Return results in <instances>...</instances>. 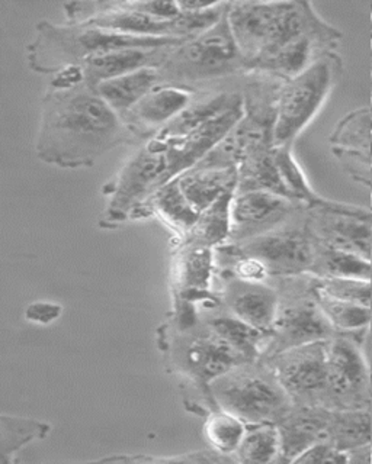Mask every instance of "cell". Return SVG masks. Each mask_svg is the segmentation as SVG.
Wrapping results in <instances>:
<instances>
[{
	"label": "cell",
	"mask_w": 372,
	"mask_h": 464,
	"mask_svg": "<svg viewBox=\"0 0 372 464\" xmlns=\"http://www.w3.org/2000/svg\"><path fill=\"white\" fill-rule=\"evenodd\" d=\"M328 340L275 353L268 367L292 403L328 406Z\"/></svg>",
	"instance_id": "cell-8"
},
{
	"label": "cell",
	"mask_w": 372,
	"mask_h": 464,
	"mask_svg": "<svg viewBox=\"0 0 372 464\" xmlns=\"http://www.w3.org/2000/svg\"><path fill=\"white\" fill-rule=\"evenodd\" d=\"M313 209L311 236L320 246L372 260V217L369 209L323 199Z\"/></svg>",
	"instance_id": "cell-10"
},
{
	"label": "cell",
	"mask_w": 372,
	"mask_h": 464,
	"mask_svg": "<svg viewBox=\"0 0 372 464\" xmlns=\"http://www.w3.org/2000/svg\"><path fill=\"white\" fill-rule=\"evenodd\" d=\"M60 312H62V308L59 304L37 302V304H31L30 308L26 309V318L33 321V323L47 325L48 323H52L60 315Z\"/></svg>",
	"instance_id": "cell-39"
},
{
	"label": "cell",
	"mask_w": 372,
	"mask_h": 464,
	"mask_svg": "<svg viewBox=\"0 0 372 464\" xmlns=\"http://www.w3.org/2000/svg\"><path fill=\"white\" fill-rule=\"evenodd\" d=\"M342 72V60L332 51L306 70L285 80L275 94L272 147L292 145L320 113Z\"/></svg>",
	"instance_id": "cell-2"
},
{
	"label": "cell",
	"mask_w": 372,
	"mask_h": 464,
	"mask_svg": "<svg viewBox=\"0 0 372 464\" xmlns=\"http://www.w3.org/2000/svg\"><path fill=\"white\" fill-rule=\"evenodd\" d=\"M194 102V92L181 86H157L122 118L134 132H159Z\"/></svg>",
	"instance_id": "cell-17"
},
{
	"label": "cell",
	"mask_w": 372,
	"mask_h": 464,
	"mask_svg": "<svg viewBox=\"0 0 372 464\" xmlns=\"http://www.w3.org/2000/svg\"><path fill=\"white\" fill-rule=\"evenodd\" d=\"M161 72L157 67H146L137 72H128L124 76L105 80L96 84V93L106 105L120 116L121 120L142 101L147 93L159 86Z\"/></svg>",
	"instance_id": "cell-21"
},
{
	"label": "cell",
	"mask_w": 372,
	"mask_h": 464,
	"mask_svg": "<svg viewBox=\"0 0 372 464\" xmlns=\"http://www.w3.org/2000/svg\"><path fill=\"white\" fill-rule=\"evenodd\" d=\"M333 333L332 325L314 296L313 299L304 297L291 304L279 302L269 345H275V353H279L299 345L328 340L333 337Z\"/></svg>",
	"instance_id": "cell-14"
},
{
	"label": "cell",
	"mask_w": 372,
	"mask_h": 464,
	"mask_svg": "<svg viewBox=\"0 0 372 464\" xmlns=\"http://www.w3.org/2000/svg\"><path fill=\"white\" fill-rule=\"evenodd\" d=\"M294 205L296 202L289 198L267 190L234 193L230 207L231 243H243L275 231L291 214Z\"/></svg>",
	"instance_id": "cell-13"
},
{
	"label": "cell",
	"mask_w": 372,
	"mask_h": 464,
	"mask_svg": "<svg viewBox=\"0 0 372 464\" xmlns=\"http://www.w3.org/2000/svg\"><path fill=\"white\" fill-rule=\"evenodd\" d=\"M168 181L166 142L154 137L128 160L113 181L106 221L113 224L152 214V198Z\"/></svg>",
	"instance_id": "cell-6"
},
{
	"label": "cell",
	"mask_w": 372,
	"mask_h": 464,
	"mask_svg": "<svg viewBox=\"0 0 372 464\" xmlns=\"http://www.w3.org/2000/svg\"><path fill=\"white\" fill-rule=\"evenodd\" d=\"M128 6L159 21H173L181 14L178 2H128Z\"/></svg>",
	"instance_id": "cell-38"
},
{
	"label": "cell",
	"mask_w": 372,
	"mask_h": 464,
	"mask_svg": "<svg viewBox=\"0 0 372 464\" xmlns=\"http://www.w3.org/2000/svg\"><path fill=\"white\" fill-rule=\"evenodd\" d=\"M243 115L245 101L239 96L223 112L183 137L163 140L168 156V180L197 166L220 141L230 134Z\"/></svg>",
	"instance_id": "cell-12"
},
{
	"label": "cell",
	"mask_w": 372,
	"mask_h": 464,
	"mask_svg": "<svg viewBox=\"0 0 372 464\" xmlns=\"http://www.w3.org/2000/svg\"><path fill=\"white\" fill-rule=\"evenodd\" d=\"M162 350L166 352L169 369L185 382L186 395L192 399L195 393H200L211 410L217 406L210 393V383L233 367L248 362L209 326L198 331L195 325L179 328L178 335L168 338Z\"/></svg>",
	"instance_id": "cell-5"
},
{
	"label": "cell",
	"mask_w": 372,
	"mask_h": 464,
	"mask_svg": "<svg viewBox=\"0 0 372 464\" xmlns=\"http://www.w3.org/2000/svg\"><path fill=\"white\" fill-rule=\"evenodd\" d=\"M291 147L292 145L272 147V157H274V163L285 195L292 202L304 203L308 208L316 207L323 198L311 188L303 169L292 154Z\"/></svg>",
	"instance_id": "cell-30"
},
{
	"label": "cell",
	"mask_w": 372,
	"mask_h": 464,
	"mask_svg": "<svg viewBox=\"0 0 372 464\" xmlns=\"http://www.w3.org/2000/svg\"><path fill=\"white\" fill-rule=\"evenodd\" d=\"M164 69L181 79L204 80L246 69V62L224 16L202 35L185 41L171 51Z\"/></svg>",
	"instance_id": "cell-7"
},
{
	"label": "cell",
	"mask_w": 372,
	"mask_h": 464,
	"mask_svg": "<svg viewBox=\"0 0 372 464\" xmlns=\"http://www.w3.org/2000/svg\"><path fill=\"white\" fill-rule=\"evenodd\" d=\"M369 212H371V217H372V196H371V207H369Z\"/></svg>",
	"instance_id": "cell-41"
},
{
	"label": "cell",
	"mask_w": 372,
	"mask_h": 464,
	"mask_svg": "<svg viewBox=\"0 0 372 464\" xmlns=\"http://www.w3.org/2000/svg\"><path fill=\"white\" fill-rule=\"evenodd\" d=\"M314 279H316L314 280L316 285L326 290L328 294L372 308V280L332 279V277H314Z\"/></svg>",
	"instance_id": "cell-36"
},
{
	"label": "cell",
	"mask_w": 372,
	"mask_h": 464,
	"mask_svg": "<svg viewBox=\"0 0 372 464\" xmlns=\"http://www.w3.org/2000/svg\"><path fill=\"white\" fill-rule=\"evenodd\" d=\"M52 432V425L34 418L0 413V463H9L19 450L41 441Z\"/></svg>",
	"instance_id": "cell-26"
},
{
	"label": "cell",
	"mask_w": 372,
	"mask_h": 464,
	"mask_svg": "<svg viewBox=\"0 0 372 464\" xmlns=\"http://www.w3.org/2000/svg\"><path fill=\"white\" fill-rule=\"evenodd\" d=\"M207 326L248 362L259 359V355L267 350L272 338L231 314L212 316L207 321Z\"/></svg>",
	"instance_id": "cell-24"
},
{
	"label": "cell",
	"mask_w": 372,
	"mask_h": 464,
	"mask_svg": "<svg viewBox=\"0 0 372 464\" xmlns=\"http://www.w3.org/2000/svg\"><path fill=\"white\" fill-rule=\"evenodd\" d=\"M105 7L101 9L99 5V11L93 16L76 25L106 29L125 35L171 38V21L152 18L149 14L135 11L128 4H105Z\"/></svg>",
	"instance_id": "cell-19"
},
{
	"label": "cell",
	"mask_w": 372,
	"mask_h": 464,
	"mask_svg": "<svg viewBox=\"0 0 372 464\" xmlns=\"http://www.w3.org/2000/svg\"><path fill=\"white\" fill-rule=\"evenodd\" d=\"M238 244L243 253L263 261L270 276L281 277L311 273L318 253L311 232L275 229Z\"/></svg>",
	"instance_id": "cell-11"
},
{
	"label": "cell",
	"mask_w": 372,
	"mask_h": 464,
	"mask_svg": "<svg viewBox=\"0 0 372 464\" xmlns=\"http://www.w3.org/2000/svg\"><path fill=\"white\" fill-rule=\"evenodd\" d=\"M246 430H248V424L240 418L220 408L212 410L205 417V439L214 451L224 456L234 457L241 440L245 437Z\"/></svg>",
	"instance_id": "cell-33"
},
{
	"label": "cell",
	"mask_w": 372,
	"mask_h": 464,
	"mask_svg": "<svg viewBox=\"0 0 372 464\" xmlns=\"http://www.w3.org/2000/svg\"><path fill=\"white\" fill-rule=\"evenodd\" d=\"M227 19L246 69L263 53L299 38L307 28L299 2H233Z\"/></svg>",
	"instance_id": "cell-4"
},
{
	"label": "cell",
	"mask_w": 372,
	"mask_h": 464,
	"mask_svg": "<svg viewBox=\"0 0 372 464\" xmlns=\"http://www.w3.org/2000/svg\"><path fill=\"white\" fill-rule=\"evenodd\" d=\"M314 277L372 280V260L321 246L314 258Z\"/></svg>",
	"instance_id": "cell-28"
},
{
	"label": "cell",
	"mask_w": 372,
	"mask_h": 464,
	"mask_svg": "<svg viewBox=\"0 0 372 464\" xmlns=\"http://www.w3.org/2000/svg\"><path fill=\"white\" fill-rule=\"evenodd\" d=\"M212 401L248 425L279 424L292 410L291 398L269 367L243 362L210 383Z\"/></svg>",
	"instance_id": "cell-3"
},
{
	"label": "cell",
	"mask_w": 372,
	"mask_h": 464,
	"mask_svg": "<svg viewBox=\"0 0 372 464\" xmlns=\"http://www.w3.org/2000/svg\"><path fill=\"white\" fill-rule=\"evenodd\" d=\"M330 410H365L371 395V373L361 345L348 335L328 340Z\"/></svg>",
	"instance_id": "cell-9"
},
{
	"label": "cell",
	"mask_w": 372,
	"mask_h": 464,
	"mask_svg": "<svg viewBox=\"0 0 372 464\" xmlns=\"http://www.w3.org/2000/svg\"><path fill=\"white\" fill-rule=\"evenodd\" d=\"M175 48H125L91 55L77 65L83 70L84 83L95 87L105 80L124 76L128 72L146 67H161L168 62L169 55Z\"/></svg>",
	"instance_id": "cell-18"
},
{
	"label": "cell",
	"mask_w": 372,
	"mask_h": 464,
	"mask_svg": "<svg viewBox=\"0 0 372 464\" xmlns=\"http://www.w3.org/2000/svg\"><path fill=\"white\" fill-rule=\"evenodd\" d=\"M313 296L325 314L335 333L342 335H357L368 330L372 321L371 306L347 301L342 297L328 294L320 286L313 285Z\"/></svg>",
	"instance_id": "cell-23"
},
{
	"label": "cell",
	"mask_w": 372,
	"mask_h": 464,
	"mask_svg": "<svg viewBox=\"0 0 372 464\" xmlns=\"http://www.w3.org/2000/svg\"><path fill=\"white\" fill-rule=\"evenodd\" d=\"M238 98L239 94L221 93L205 99V101L192 102L176 116L175 120H171L168 125H164L157 132L156 138L173 140V138L183 137L214 116L223 112L224 109L229 108Z\"/></svg>",
	"instance_id": "cell-29"
},
{
	"label": "cell",
	"mask_w": 372,
	"mask_h": 464,
	"mask_svg": "<svg viewBox=\"0 0 372 464\" xmlns=\"http://www.w3.org/2000/svg\"><path fill=\"white\" fill-rule=\"evenodd\" d=\"M101 463H238L234 457L224 456L214 450L185 453L182 456L154 457V456H117L101 459Z\"/></svg>",
	"instance_id": "cell-35"
},
{
	"label": "cell",
	"mask_w": 372,
	"mask_h": 464,
	"mask_svg": "<svg viewBox=\"0 0 372 464\" xmlns=\"http://www.w3.org/2000/svg\"><path fill=\"white\" fill-rule=\"evenodd\" d=\"M369 130L372 132V108L369 109Z\"/></svg>",
	"instance_id": "cell-40"
},
{
	"label": "cell",
	"mask_w": 372,
	"mask_h": 464,
	"mask_svg": "<svg viewBox=\"0 0 372 464\" xmlns=\"http://www.w3.org/2000/svg\"><path fill=\"white\" fill-rule=\"evenodd\" d=\"M229 11V4L212 2L209 7L200 11L182 12L171 21V38L190 41L202 35L216 26Z\"/></svg>",
	"instance_id": "cell-34"
},
{
	"label": "cell",
	"mask_w": 372,
	"mask_h": 464,
	"mask_svg": "<svg viewBox=\"0 0 372 464\" xmlns=\"http://www.w3.org/2000/svg\"><path fill=\"white\" fill-rule=\"evenodd\" d=\"M234 193H226L202 210L194 227L186 234L188 244L216 248L230 241V207Z\"/></svg>",
	"instance_id": "cell-25"
},
{
	"label": "cell",
	"mask_w": 372,
	"mask_h": 464,
	"mask_svg": "<svg viewBox=\"0 0 372 464\" xmlns=\"http://www.w3.org/2000/svg\"><path fill=\"white\" fill-rule=\"evenodd\" d=\"M350 454L333 446L332 442L321 441L304 451L296 463H348L352 460Z\"/></svg>",
	"instance_id": "cell-37"
},
{
	"label": "cell",
	"mask_w": 372,
	"mask_h": 464,
	"mask_svg": "<svg viewBox=\"0 0 372 464\" xmlns=\"http://www.w3.org/2000/svg\"><path fill=\"white\" fill-rule=\"evenodd\" d=\"M332 411L321 406H292L289 415L278 424L281 441L279 461L296 463L314 444L328 441Z\"/></svg>",
	"instance_id": "cell-15"
},
{
	"label": "cell",
	"mask_w": 372,
	"mask_h": 464,
	"mask_svg": "<svg viewBox=\"0 0 372 464\" xmlns=\"http://www.w3.org/2000/svg\"><path fill=\"white\" fill-rule=\"evenodd\" d=\"M281 441L277 424L248 425L245 437L234 454L238 463H274L279 461Z\"/></svg>",
	"instance_id": "cell-32"
},
{
	"label": "cell",
	"mask_w": 372,
	"mask_h": 464,
	"mask_svg": "<svg viewBox=\"0 0 372 464\" xmlns=\"http://www.w3.org/2000/svg\"><path fill=\"white\" fill-rule=\"evenodd\" d=\"M152 209L183 234L191 231L200 217V212L191 205L179 188L176 178L157 188V192L152 198Z\"/></svg>",
	"instance_id": "cell-31"
},
{
	"label": "cell",
	"mask_w": 372,
	"mask_h": 464,
	"mask_svg": "<svg viewBox=\"0 0 372 464\" xmlns=\"http://www.w3.org/2000/svg\"><path fill=\"white\" fill-rule=\"evenodd\" d=\"M216 272L214 248L186 244L181 253L178 265V285L183 302L205 299L211 286L212 276Z\"/></svg>",
	"instance_id": "cell-22"
},
{
	"label": "cell",
	"mask_w": 372,
	"mask_h": 464,
	"mask_svg": "<svg viewBox=\"0 0 372 464\" xmlns=\"http://www.w3.org/2000/svg\"><path fill=\"white\" fill-rule=\"evenodd\" d=\"M227 279L224 301L231 315L272 337L281 302L277 292L265 283L243 282L233 276Z\"/></svg>",
	"instance_id": "cell-16"
},
{
	"label": "cell",
	"mask_w": 372,
	"mask_h": 464,
	"mask_svg": "<svg viewBox=\"0 0 372 464\" xmlns=\"http://www.w3.org/2000/svg\"><path fill=\"white\" fill-rule=\"evenodd\" d=\"M371 417L365 410H333L330 439L333 446L354 454L371 441Z\"/></svg>",
	"instance_id": "cell-27"
},
{
	"label": "cell",
	"mask_w": 372,
	"mask_h": 464,
	"mask_svg": "<svg viewBox=\"0 0 372 464\" xmlns=\"http://www.w3.org/2000/svg\"><path fill=\"white\" fill-rule=\"evenodd\" d=\"M179 188L186 199L201 214L202 210L211 207L226 193L236 192L239 171L236 167L230 169H200L192 167L190 170L176 176Z\"/></svg>",
	"instance_id": "cell-20"
},
{
	"label": "cell",
	"mask_w": 372,
	"mask_h": 464,
	"mask_svg": "<svg viewBox=\"0 0 372 464\" xmlns=\"http://www.w3.org/2000/svg\"><path fill=\"white\" fill-rule=\"evenodd\" d=\"M130 130L101 99L93 87L82 83L54 91L41 120L38 159L63 169L95 164L99 157L127 140Z\"/></svg>",
	"instance_id": "cell-1"
}]
</instances>
